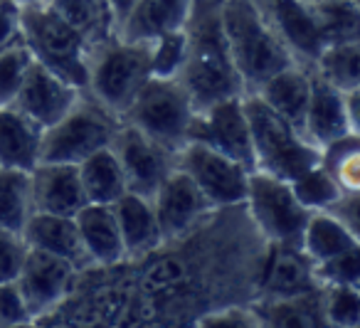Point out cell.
I'll use <instances>...</instances> for the list:
<instances>
[{
  "label": "cell",
  "mask_w": 360,
  "mask_h": 328,
  "mask_svg": "<svg viewBox=\"0 0 360 328\" xmlns=\"http://www.w3.org/2000/svg\"><path fill=\"white\" fill-rule=\"evenodd\" d=\"M266 242L245 203L212 208L195 227L141 257L79 269L40 328H195L207 311L257 298Z\"/></svg>",
  "instance_id": "6da1fadb"
},
{
  "label": "cell",
  "mask_w": 360,
  "mask_h": 328,
  "mask_svg": "<svg viewBox=\"0 0 360 328\" xmlns=\"http://www.w3.org/2000/svg\"><path fill=\"white\" fill-rule=\"evenodd\" d=\"M186 62L175 80L200 111L227 99H242L245 87L235 70L222 30V0H193L186 20Z\"/></svg>",
  "instance_id": "7a4b0ae2"
},
{
  "label": "cell",
  "mask_w": 360,
  "mask_h": 328,
  "mask_svg": "<svg viewBox=\"0 0 360 328\" xmlns=\"http://www.w3.org/2000/svg\"><path fill=\"white\" fill-rule=\"evenodd\" d=\"M222 30L245 96L257 94L269 77L294 65L252 0H222Z\"/></svg>",
  "instance_id": "3957f363"
},
{
  "label": "cell",
  "mask_w": 360,
  "mask_h": 328,
  "mask_svg": "<svg viewBox=\"0 0 360 328\" xmlns=\"http://www.w3.org/2000/svg\"><path fill=\"white\" fill-rule=\"evenodd\" d=\"M242 106L250 124L255 170L291 183L301 173L319 165V146H314L304 134L286 124L279 114H274L259 96H242Z\"/></svg>",
  "instance_id": "277c9868"
},
{
  "label": "cell",
  "mask_w": 360,
  "mask_h": 328,
  "mask_svg": "<svg viewBox=\"0 0 360 328\" xmlns=\"http://www.w3.org/2000/svg\"><path fill=\"white\" fill-rule=\"evenodd\" d=\"M86 67L89 82L84 92L121 119L150 80V47L148 42H124L111 37L91 47Z\"/></svg>",
  "instance_id": "5b68a950"
},
{
  "label": "cell",
  "mask_w": 360,
  "mask_h": 328,
  "mask_svg": "<svg viewBox=\"0 0 360 328\" xmlns=\"http://www.w3.org/2000/svg\"><path fill=\"white\" fill-rule=\"evenodd\" d=\"M20 23L22 45L30 50L32 60L75 89L84 92L89 82L86 62L91 50L84 37L47 6L20 11Z\"/></svg>",
  "instance_id": "8992f818"
},
{
  "label": "cell",
  "mask_w": 360,
  "mask_h": 328,
  "mask_svg": "<svg viewBox=\"0 0 360 328\" xmlns=\"http://www.w3.org/2000/svg\"><path fill=\"white\" fill-rule=\"evenodd\" d=\"M121 119L111 114L96 99H77V104L57 124L45 129L40 146V163H72L79 165L84 158L101 149H111Z\"/></svg>",
  "instance_id": "52a82bcc"
},
{
  "label": "cell",
  "mask_w": 360,
  "mask_h": 328,
  "mask_svg": "<svg viewBox=\"0 0 360 328\" xmlns=\"http://www.w3.org/2000/svg\"><path fill=\"white\" fill-rule=\"evenodd\" d=\"M193 114L195 109L178 80L150 77L134 99V104L121 116V121L139 129L141 134L170 153H178L188 144Z\"/></svg>",
  "instance_id": "ba28073f"
},
{
  "label": "cell",
  "mask_w": 360,
  "mask_h": 328,
  "mask_svg": "<svg viewBox=\"0 0 360 328\" xmlns=\"http://www.w3.org/2000/svg\"><path fill=\"white\" fill-rule=\"evenodd\" d=\"M245 208L252 225L266 244H299L304 234L309 210L296 200L286 180L266 173H250Z\"/></svg>",
  "instance_id": "9c48e42d"
},
{
  "label": "cell",
  "mask_w": 360,
  "mask_h": 328,
  "mask_svg": "<svg viewBox=\"0 0 360 328\" xmlns=\"http://www.w3.org/2000/svg\"><path fill=\"white\" fill-rule=\"evenodd\" d=\"M175 168L195 183L210 208H232L245 203L250 173L207 146L186 144L175 153Z\"/></svg>",
  "instance_id": "30bf717a"
},
{
  "label": "cell",
  "mask_w": 360,
  "mask_h": 328,
  "mask_svg": "<svg viewBox=\"0 0 360 328\" xmlns=\"http://www.w3.org/2000/svg\"><path fill=\"white\" fill-rule=\"evenodd\" d=\"M188 144L207 146L240 163L247 173H255V151L242 99H227L195 111L188 129Z\"/></svg>",
  "instance_id": "8fae6325"
},
{
  "label": "cell",
  "mask_w": 360,
  "mask_h": 328,
  "mask_svg": "<svg viewBox=\"0 0 360 328\" xmlns=\"http://www.w3.org/2000/svg\"><path fill=\"white\" fill-rule=\"evenodd\" d=\"M111 151L121 165L126 190L146 200L153 198L163 180L175 170V153L165 151L163 146H158L124 121L116 131Z\"/></svg>",
  "instance_id": "7c38bea8"
},
{
  "label": "cell",
  "mask_w": 360,
  "mask_h": 328,
  "mask_svg": "<svg viewBox=\"0 0 360 328\" xmlns=\"http://www.w3.org/2000/svg\"><path fill=\"white\" fill-rule=\"evenodd\" d=\"M276 40L284 45L294 65L314 70L323 52L326 40L321 35L311 6L304 0H252Z\"/></svg>",
  "instance_id": "4fadbf2b"
},
{
  "label": "cell",
  "mask_w": 360,
  "mask_h": 328,
  "mask_svg": "<svg viewBox=\"0 0 360 328\" xmlns=\"http://www.w3.org/2000/svg\"><path fill=\"white\" fill-rule=\"evenodd\" d=\"M75 277L77 267L67 262V259L27 247L15 284L20 289L22 301H25L32 321L45 316L47 311H52L67 296Z\"/></svg>",
  "instance_id": "5bb4252c"
},
{
  "label": "cell",
  "mask_w": 360,
  "mask_h": 328,
  "mask_svg": "<svg viewBox=\"0 0 360 328\" xmlns=\"http://www.w3.org/2000/svg\"><path fill=\"white\" fill-rule=\"evenodd\" d=\"M79 94V89H75L72 84H67L65 80H60L57 75H52L50 70H45V67L32 60L30 70H27L25 80H22L11 106L22 111L27 119L40 124L42 129H50L77 104Z\"/></svg>",
  "instance_id": "9a60e30c"
},
{
  "label": "cell",
  "mask_w": 360,
  "mask_h": 328,
  "mask_svg": "<svg viewBox=\"0 0 360 328\" xmlns=\"http://www.w3.org/2000/svg\"><path fill=\"white\" fill-rule=\"evenodd\" d=\"M316 289L321 286L314 277V262L299 244H266L257 298H289Z\"/></svg>",
  "instance_id": "2e32d148"
},
{
  "label": "cell",
  "mask_w": 360,
  "mask_h": 328,
  "mask_svg": "<svg viewBox=\"0 0 360 328\" xmlns=\"http://www.w3.org/2000/svg\"><path fill=\"white\" fill-rule=\"evenodd\" d=\"M150 205H153L163 242L186 234L212 210L210 203L195 188V183L186 173H180L178 168L155 190V195L150 198Z\"/></svg>",
  "instance_id": "e0dca14e"
},
{
  "label": "cell",
  "mask_w": 360,
  "mask_h": 328,
  "mask_svg": "<svg viewBox=\"0 0 360 328\" xmlns=\"http://www.w3.org/2000/svg\"><path fill=\"white\" fill-rule=\"evenodd\" d=\"M30 190L35 213L75 217L86 205L79 168L72 163H37L30 170Z\"/></svg>",
  "instance_id": "ac0fdd59"
},
{
  "label": "cell",
  "mask_w": 360,
  "mask_h": 328,
  "mask_svg": "<svg viewBox=\"0 0 360 328\" xmlns=\"http://www.w3.org/2000/svg\"><path fill=\"white\" fill-rule=\"evenodd\" d=\"M191 3L193 0H136L116 25V37L124 42H153L165 32L183 30Z\"/></svg>",
  "instance_id": "d6986e66"
},
{
  "label": "cell",
  "mask_w": 360,
  "mask_h": 328,
  "mask_svg": "<svg viewBox=\"0 0 360 328\" xmlns=\"http://www.w3.org/2000/svg\"><path fill=\"white\" fill-rule=\"evenodd\" d=\"M358 134L348 116V106H345V94L326 84L323 80L311 72V96H309V109H306L304 119V136L314 146H326L330 141H338L340 136Z\"/></svg>",
  "instance_id": "ffe728a7"
},
{
  "label": "cell",
  "mask_w": 360,
  "mask_h": 328,
  "mask_svg": "<svg viewBox=\"0 0 360 328\" xmlns=\"http://www.w3.org/2000/svg\"><path fill=\"white\" fill-rule=\"evenodd\" d=\"M20 234L30 249H40V252L67 259L70 264H75L77 272L91 267V259L86 257L84 244H82V237L77 232L75 217L32 213Z\"/></svg>",
  "instance_id": "44dd1931"
},
{
  "label": "cell",
  "mask_w": 360,
  "mask_h": 328,
  "mask_svg": "<svg viewBox=\"0 0 360 328\" xmlns=\"http://www.w3.org/2000/svg\"><path fill=\"white\" fill-rule=\"evenodd\" d=\"M42 129L22 111L0 106V168L30 173L40 163Z\"/></svg>",
  "instance_id": "7402d4cb"
},
{
  "label": "cell",
  "mask_w": 360,
  "mask_h": 328,
  "mask_svg": "<svg viewBox=\"0 0 360 328\" xmlns=\"http://www.w3.org/2000/svg\"><path fill=\"white\" fill-rule=\"evenodd\" d=\"M255 96H259L274 114H279L286 124H291L299 134H304V119L311 96L309 70L299 65L286 67V70L276 72L274 77H269Z\"/></svg>",
  "instance_id": "603a6c76"
},
{
  "label": "cell",
  "mask_w": 360,
  "mask_h": 328,
  "mask_svg": "<svg viewBox=\"0 0 360 328\" xmlns=\"http://www.w3.org/2000/svg\"><path fill=\"white\" fill-rule=\"evenodd\" d=\"M75 225L91 264H116L126 257L111 205L86 203L75 215Z\"/></svg>",
  "instance_id": "cb8c5ba5"
},
{
  "label": "cell",
  "mask_w": 360,
  "mask_h": 328,
  "mask_svg": "<svg viewBox=\"0 0 360 328\" xmlns=\"http://www.w3.org/2000/svg\"><path fill=\"white\" fill-rule=\"evenodd\" d=\"M111 208H114L121 242H124V259L148 254L150 249H155L163 242L150 200L134 193H124Z\"/></svg>",
  "instance_id": "d4e9b609"
},
{
  "label": "cell",
  "mask_w": 360,
  "mask_h": 328,
  "mask_svg": "<svg viewBox=\"0 0 360 328\" xmlns=\"http://www.w3.org/2000/svg\"><path fill=\"white\" fill-rule=\"evenodd\" d=\"M259 328H330L321 306V289L289 298H255Z\"/></svg>",
  "instance_id": "484cf974"
},
{
  "label": "cell",
  "mask_w": 360,
  "mask_h": 328,
  "mask_svg": "<svg viewBox=\"0 0 360 328\" xmlns=\"http://www.w3.org/2000/svg\"><path fill=\"white\" fill-rule=\"evenodd\" d=\"M47 8L55 11L67 25L75 27L89 47L116 37L111 0H47Z\"/></svg>",
  "instance_id": "4316f807"
},
{
  "label": "cell",
  "mask_w": 360,
  "mask_h": 328,
  "mask_svg": "<svg viewBox=\"0 0 360 328\" xmlns=\"http://www.w3.org/2000/svg\"><path fill=\"white\" fill-rule=\"evenodd\" d=\"M77 168H79V178H82L86 203L114 205L121 195L129 193V190H126L124 173H121V165L111 149L96 151L89 158L82 160Z\"/></svg>",
  "instance_id": "83f0119b"
},
{
  "label": "cell",
  "mask_w": 360,
  "mask_h": 328,
  "mask_svg": "<svg viewBox=\"0 0 360 328\" xmlns=\"http://www.w3.org/2000/svg\"><path fill=\"white\" fill-rule=\"evenodd\" d=\"M360 247L358 234H353L348 227L330 217L328 213H311L306 220L304 234H301V249L311 262H323L340 252Z\"/></svg>",
  "instance_id": "f1b7e54d"
},
{
  "label": "cell",
  "mask_w": 360,
  "mask_h": 328,
  "mask_svg": "<svg viewBox=\"0 0 360 328\" xmlns=\"http://www.w3.org/2000/svg\"><path fill=\"white\" fill-rule=\"evenodd\" d=\"M319 80L330 84L338 92H358L360 89V45L358 42H338V45L323 47L314 65Z\"/></svg>",
  "instance_id": "f546056e"
},
{
  "label": "cell",
  "mask_w": 360,
  "mask_h": 328,
  "mask_svg": "<svg viewBox=\"0 0 360 328\" xmlns=\"http://www.w3.org/2000/svg\"><path fill=\"white\" fill-rule=\"evenodd\" d=\"M32 213L30 173L0 168V229L22 232Z\"/></svg>",
  "instance_id": "4dcf8cb0"
},
{
  "label": "cell",
  "mask_w": 360,
  "mask_h": 328,
  "mask_svg": "<svg viewBox=\"0 0 360 328\" xmlns=\"http://www.w3.org/2000/svg\"><path fill=\"white\" fill-rule=\"evenodd\" d=\"M321 35L328 45L358 42L360 35V8L358 0H319L309 3Z\"/></svg>",
  "instance_id": "1f68e13d"
},
{
  "label": "cell",
  "mask_w": 360,
  "mask_h": 328,
  "mask_svg": "<svg viewBox=\"0 0 360 328\" xmlns=\"http://www.w3.org/2000/svg\"><path fill=\"white\" fill-rule=\"evenodd\" d=\"M321 168L343 190H360V136L348 134L321 146Z\"/></svg>",
  "instance_id": "d6a6232c"
},
{
  "label": "cell",
  "mask_w": 360,
  "mask_h": 328,
  "mask_svg": "<svg viewBox=\"0 0 360 328\" xmlns=\"http://www.w3.org/2000/svg\"><path fill=\"white\" fill-rule=\"evenodd\" d=\"M289 185H291V190H294L296 200H299L309 213H321V210H326L330 203H335L340 193H345V190L330 178L328 170L321 168V163L309 168L306 173H301L299 178H294Z\"/></svg>",
  "instance_id": "836d02e7"
},
{
  "label": "cell",
  "mask_w": 360,
  "mask_h": 328,
  "mask_svg": "<svg viewBox=\"0 0 360 328\" xmlns=\"http://www.w3.org/2000/svg\"><path fill=\"white\" fill-rule=\"evenodd\" d=\"M321 306L330 328L360 326V291L358 286H321Z\"/></svg>",
  "instance_id": "e575fe53"
},
{
  "label": "cell",
  "mask_w": 360,
  "mask_h": 328,
  "mask_svg": "<svg viewBox=\"0 0 360 328\" xmlns=\"http://www.w3.org/2000/svg\"><path fill=\"white\" fill-rule=\"evenodd\" d=\"M150 47V77L175 80L186 62V30L165 32L148 42Z\"/></svg>",
  "instance_id": "d590c367"
},
{
  "label": "cell",
  "mask_w": 360,
  "mask_h": 328,
  "mask_svg": "<svg viewBox=\"0 0 360 328\" xmlns=\"http://www.w3.org/2000/svg\"><path fill=\"white\" fill-rule=\"evenodd\" d=\"M319 286H360V247L314 264Z\"/></svg>",
  "instance_id": "8d00e7d4"
},
{
  "label": "cell",
  "mask_w": 360,
  "mask_h": 328,
  "mask_svg": "<svg viewBox=\"0 0 360 328\" xmlns=\"http://www.w3.org/2000/svg\"><path fill=\"white\" fill-rule=\"evenodd\" d=\"M32 65V55L25 45L8 47L0 52V106H11Z\"/></svg>",
  "instance_id": "74e56055"
},
{
  "label": "cell",
  "mask_w": 360,
  "mask_h": 328,
  "mask_svg": "<svg viewBox=\"0 0 360 328\" xmlns=\"http://www.w3.org/2000/svg\"><path fill=\"white\" fill-rule=\"evenodd\" d=\"M195 328H259V321L252 303H232L202 313L195 321Z\"/></svg>",
  "instance_id": "f35d334b"
},
{
  "label": "cell",
  "mask_w": 360,
  "mask_h": 328,
  "mask_svg": "<svg viewBox=\"0 0 360 328\" xmlns=\"http://www.w3.org/2000/svg\"><path fill=\"white\" fill-rule=\"evenodd\" d=\"M27 254V244L20 232L0 229V282H15Z\"/></svg>",
  "instance_id": "ab89813d"
},
{
  "label": "cell",
  "mask_w": 360,
  "mask_h": 328,
  "mask_svg": "<svg viewBox=\"0 0 360 328\" xmlns=\"http://www.w3.org/2000/svg\"><path fill=\"white\" fill-rule=\"evenodd\" d=\"M32 321L22 294L15 282H0V328H11L18 323Z\"/></svg>",
  "instance_id": "60d3db41"
},
{
  "label": "cell",
  "mask_w": 360,
  "mask_h": 328,
  "mask_svg": "<svg viewBox=\"0 0 360 328\" xmlns=\"http://www.w3.org/2000/svg\"><path fill=\"white\" fill-rule=\"evenodd\" d=\"M321 213H328L330 217L338 220L343 227H348L353 234H358L360 227V190H345L338 195L335 203H330L326 210Z\"/></svg>",
  "instance_id": "b9f144b4"
},
{
  "label": "cell",
  "mask_w": 360,
  "mask_h": 328,
  "mask_svg": "<svg viewBox=\"0 0 360 328\" xmlns=\"http://www.w3.org/2000/svg\"><path fill=\"white\" fill-rule=\"evenodd\" d=\"M22 45L20 8L11 0H0V52Z\"/></svg>",
  "instance_id": "7bdbcfd3"
},
{
  "label": "cell",
  "mask_w": 360,
  "mask_h": 328,
  "mask_svg": "<svg viewBox=\"0 0 360 328\" xmlns=\"http://www.w3.org/2000/svg\"><path fill=\"white\" fill-rule=\"evenodd\" d=\"M136 0H111V8H114V18H116V25H119L121 20H124V15L131 11V6H134Z\"/></svg>",
  "instance_id": "ee69618b"
},
{
  "label": "cell",
  "mask_w": 360,
  "mask_h": 328,
  "mask_svg": "<svg viewBox=\"0 0 360 328\" xmlns=\"http://www.w3.org/2000/svg\"><path fill=\"white\" fill-rule=\"evenodd\" d=\"M11 3H15L20 11H25V8H42V6H47V0H11Z\"/></svg>",
  "instance_id": "f6af8a7d"
},
{
  "label": "cell",
  "mask_w": 360,
  "mask_h": 328,
  "mask_svg": "<svg viewBox=\"0 0 360 328\" xmlns=\"http://www.w3.org/2000/svg\"><path fill=\"white\" fill-rule=\"evenodd\" d=\"M11 328H40L37 321H25V323H18V326H11Z\"/></svg>",
  "instance_id": "bcb514c9"
},
{
  "label": "cell",
  "mask_w": 360,
  "mask_h": 328,
  "mask_svg": "<svg viewBox=\"0 0 360 328\" xmlns=\"http://www.w3.org/2000/svg\"><path fill=\"white\" fill-rule=\"evenodd\" d=\"M304 3H319V0H304Z\"/></svg>",
  "instance_id": "7dc6e473"
}]
</instances>
